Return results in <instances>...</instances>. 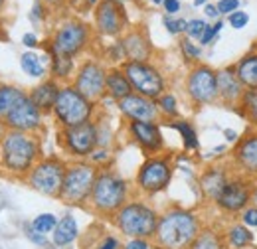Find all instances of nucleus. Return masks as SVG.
<instances>
[{
	"label": "nucleus",
	"instance_id": "f257e3e1",
	"mask_svg": "<svg viewBox=\"0 0 257 249\" xmlns=\"http://www.w3.org/2000/svg\"><path fill=\"white\" fill-rule=\"evenodd\" d=\"M157 235L168 249H184L198 237V219L190 212L174 210L159 221Z\"/></svg>",
	"mask_w": 257,
	"mask_h": 249
},
{
	"label": "nucleus",
	"instance_id": "f03ea898",
	"mask_svg": "<svg viewBox=\"0 0 257 249\" xmlns=\"http://www.w3.org/2000/svg\"><path fill=\"white\" fill-rule=\"evenodd\" d=\"M54 111H56V117L67 129V127H77L81 123H87L89 117H91L93 105L85 95H81L75 87H64L58 93Z\"/></svg>",
	"mask_w": 257,
	"mask_h": 249
},
{
	"label": "nucleus",
	"instance_id": "7ed1b4c3",
	"mask_svg": "<svg viewBox=\"0 0 257 249\" xmlns=\"http://www.w3.org/2000/svg\"><path fill=\"white\" fill-rule=\"evenodd\" d=\"M38 147L30 137L20 131L8 133L2 141V160L12 172H24L32 166Z\"/></svg>",
	"mask_w": 257,
	"mask_h": 249
},
{
	"label": "nucleus",
	"instance_id": "20e7f679",
	"mask_svg": "<svg viewBox=\"0 0 257 249\" xmlns=\"http://www.w3.org/2000/svg\"><path fill=\"white\" fill-rule=\"evenodd\" d=\"M117 223L123 233H127L131 237H139V239L153 235L159 227L157 214L145 204H128L125 208H121L117 216Z\"/></svg>",
	"mask_w": 257,
	"mask_h": 249
},
{
	"label": "nucleus",
	"instance_id": "39448f33",
	"mask_svg": "<svg viewBox=\"0 0 257 249\" xmlns=\"http://www.w3.org/2000/svg\"><path fill=\"white\" fill-rule=\"evenodd\" d=\"M125 196H127V186L119 176L111 172H103L95 178V184L91 190V200L97 210L115 212L123 206Z\"/></svg>",
	"mask_w": 257,
	"mask_h": 249
},
{
	"label": "nucleus",
	"instance_id": "423d86ee",
	"mask_svg": "<svg viewBox=\"0 0 257 249\" xmlns=\"http://www.w3.org/2000/svg\"><path fill=\"white\" fill-rule=\"evenodd\" d=\"M125 75H127L131 87L143 97L149 99H159L164 91V79L161 71L147 62H128L125 65Z\"/></svg>",
	"mask_w": 257,
	"mask_h": 249
},
{
	"label": "nucleus",
	"instance_id": "0eeeda50",
	"mask_svg": "<svg viewBox=\"0 0 257 249\" xmlns=\"http://www.w3.org/2000/svg\"><path fill=\"white\" fill-rule=\"evenodd\" d=\"M65 166L56 160V158H48L42 160L30 174V184L34 190L46 194V196H60L65 180Z\"/></svg>",
	"mask_w": 257,
	"mask_h": 249
},
{
	"label": "nucleus",
	"instance_id": "6e6552de",
	"mask_svg": "<svg viewBox=\"0 0 257 249\" xmlns=\"http://www.w3.org/2000/svg\"><path fill=\"white\" fill-rule=\"evenodd\" d=\"M95 170L87 164H77V166H71L67 172H65V180L64 188H62V198L69 204H79L83 202L95 184Z\"/></svg>",
	"mask_w": 257,
	"mask_h": 249
},
{
	"label": "nucleus",
	"instance_id": "1a4fd4ad",
	"mask_svg": "<svg viewBox=\"0 0 257 249\" xmlns=\"http://www.w3.org/2000/svg\"><path fill=\"white\" fill-rule=\"evenodd\" d=\"M89 30L83 22H67L60 30L56 32L54 38V56H64V58H73L83 50L87 44Z\"/></svg>",
	"mask_w": 257,
	"mask_h": 249
},
{
	"label": "nucleus",
	"instance_id": "9d476101",
	"mask_svg": "<svg viewBox=\"0 0 257 249\" xmlns=\"http://www.w3.org/2000/svg\"><path fill=\"white\" fill-rule=\"evenodd\" d=\"M188 93L196 103H212L216 97H220L218 73L208 65L196 67L188 77Z\"/></svg>",
	"mask_w": 257,
	"mask_h": 249
},
{
	"label": "nucleus",
	"instance_id": "9b49d317",
	"mask_svg": "<svg viewBox=\"0 0 257 249\" xmlns=\"http://www.w3.org/2000/svg\"><path fill=\"white\" fill-rule=\"evenodd\" d=\"M97 28L105 36H117L127 26V12L121 2L115 0H101L95 10Z\"/></svg>",
	"mask_w": 257,
	"mask_h": 249
},
{
	"label": "nucleus",
	"instance_id": "f8f14e48",
	"mask_svg": "<svg viewBox=\"0 0 257 249\" xmlns=\"http://www.w3.org/2000/svg\"><path fill=\"white\" fill-rule=\"evenodd\" d=\"M170 176H172V168L166 160L162 158H151L147 160L143 166H141V172H139V186L143 188L145 192H161L168 186L170 182Z\"/></svg>",
	"mask_w": 257,
	"mask_h": 249
},
{
	"label": "nucleus",
	"instance_id": "ddd939ff",
	"mask_svg": "<svg viewBox=\"0 0 257 249\" xmlns=\"http://www.w3.org/2000/svg\"><path fill=\"white\" fill-rule=\"evenodd\" d=\"M65 145L75 156H89L99 143V135L93 123H81L77 127H67L64 133Z\"/></svg>",
	"mask_w": 257,
	"mask_h": 249
},
{
	"label": "nucleus",
	"instance_id": "4468645a",
	"mask_svg": "<svg viewBox=\"0 0 257 249\" xmlns=\"http://www.w3.org/2000/svg\"><path fill=\"white\" fill-rule=\"evenodd\" d=\"M40 121H42V111L38 109V105L32 101V97L24 95L14 107L12 111L6 115V125L14 131H34L40 127Z\"/></svg>",
	"mask_w": 257,
	"mask_h": 249
},
{
	"label": "nucleus",
	"instance_id": "2eb2a0df",
	"mask_svg": "<svg viewBox=\"0 0 257 249\" xmlns=\"http://www.w3.org/2000/svg\"><path fill=\"white\" fill-rule=\"evenodd\" d=\"M107 87V73L99 63H85L75 79V89L81 95H85L89 101H93L97 97H101Z\"/></svg>",
	"mask_w": 257,
	"mask_h": 249
},
{
	"label": "nucleus",
	"instance_id": "dca6fc26",
	"mask_svg": "<svg viewBox=\"0 0 257 249\" xmlns=\"http://www.w3.org/2000/svg\"><path fill=\"white\" fill-rule=\"evenodd\" d=\"M119 109L127 117H131L133 121L153 123L157 119V105H155V101L139 93H131L128 97L121 99L119 101Z\"/></svg>",
	"mask_w": 257,
	"mask_h": 249
},
{
	"label": "nucleus",
	"instance_id": "f3484780",
	"mask_svg": "<svg viewBox=\"0 0 257 249\" xmlns=\"http://www.w3.org/2000/svg\"><path fill=\"white\" fill-rule=\"evenodd\" d=\"M249 198H251V192H249L247 182L231 180V182L225 184L224 192L220 194V198L216 202L220 204V208H224L227 212H237V210H243L247 206Z\"/></svg>",
	"mask_w": 257,
	"mask_h": 249
},
{
	"label": "nucleus",
	"instance_id": "a211bd4d",
	"mask_svg": "<svg viewBox=\"0 0 257 249\" xmlns=\"http://www.w3.org/2000/svg\"><path fill=\"white\" fill-rule=\"evenodd\" d=\"M131 133L137 139V143L149 151H161L162 149V135L155 123H145V121H133Z\"/></svg>",
	"mask_w": 257,
	"mask_h": 249
},
{
	"label": "nucleus",
	"instance_id": "6ab92c4d",
	"mask_svg": "<svg viewBox=\"0 0 257 249\" xmlns=\"http://www.w3.org/2000/svg\"><path fill=\"white\" fill-rule=\"evenodd\" d=\"M218 91H220V97L224 99L225 103H233V101L241 99L243 85L237 79V73L233 69L225 67L222 71H218Z\"/></svg>",
	"mask_w": 257,
	"mask_h": 249
},
{
	"label": "nucleus",
	"instance_id": "aec40b11",
	"mask_svg": "<svg viewBox=\"0 0 257 249\" xmlns=\"http://www.w3.org/2000/svg\"><path fill=\"white\" fill-rule=\"evenodd\" d=\"M235 158L239 162V166L251 174L257 176V135H249L247 139H243L237 149H235Z\"/></svg>",
	"mask_w": 257,
	"mask_h": 249
},
{
	"label": "nucleus",
	"instance_id": "412c9836",
	"mask_svg": "<svg viewBox=\"0 0 257 249\" xmlns=\"http://www.w3.org/2000/svg\"><path fill=\"white\" fill-rule=\"evenodd\" d=\"M123 48H125V56L133 62H145L151 56V46L149 40L141 34V32H133L123 40Z\"/></svg>",
	"mask_w": 257,
	"mask_h": 249
},
{
	"label": "nucleus",
	"instance_id": "4be33fe9",
	"mask_svg": "<svg viewBox=\"0 0 257 249\" xmlns=\"http://www.w3.org/2000/svg\"><path fill=\"white\" fill-rule=\"evenodd\" d=\"M58 93H60V87L54 81H46L40 87H36L30 97H32L34 103L38 105L40 111H48V109H54Z\"/></svg>",
	"mask_w": 257,
	"mask_h": 249
},
{
	"label": "nucleus",
	"instance_id": "5701e85b",
	"mask_svg": "<svg viewBox=\"0 0 257 249\" xmlns=\"http://www.w3.org/2000/svg\"><path fill=\"white\" fill-rule=\"evenodd\" d=\"M107 91H109V95L113 99H117V101H121V99H125V97H128V95L133 93V87L128 83L125 71L113 69V71L107 73Z\"/></svg>",
	"mask_w": 257,
	"mask_h": 249
},
{
	"label": "nucleus",
	"instance_id": "b1692460",
	"mask_svg": "<svg viewBox=\"0 0 257 249\" xmlns=\"http://www.w3.org/2000/svg\"><path fill=\"white\" fill-rule=\"evenodd\" d=\"M200 182H202V190H204L210 198L218 200L220 194L224 192L225 184H227V178H225L224 170H220V168H210V170L202 176Z\"/></svg>",
	"mask_w": 257,
	"mask_h": 249
},
{
	"label": "nucleus",
	"instance_id": "393cba45",
	"mask_svg": "<svg viewBox=\"0 0 257 249\" xmlns=\"http://www.w3.org/2000/svg\"><path fill=\"white\" fill-rule=\"evenodd\" d=\"M237 79L241 81L243 87L249 89H257V54L245 56L241 62L237 63Z\"/></svg>",
	"mask_w": 257,
	"mask_h": 249
},
{
	"label": "nucleus",
	"instance_id": "a878e982",
	"mask_svg": "<svg viewBox=\"0 0 257 249\" xmlns=\"http://www.w3.org/2000/svg\"><path fill=\"white\" fill-rule=\"evenodd\" d=\"M77 237V223L71 216H65L62 221H58L54 229V243L56 245H69Z\"/></svg>",
	"mask_w": 257,
	"mask_h": 249
},
{
	"label": "nucleus",
	"instance_id": "bb28decb",
	"mask_svg": "<svg viewBox=\"0 0 257 249\" xmlns=\"http://www.w3.org/2000/svg\"><path fill=\"white\" fill-rule=\"evenodd\" d=\"M22 97L24 93L16 87H0V117H6Z\"/></svg>",
	"mask_w": 257,
	"mask_h": 249
},
{
	"label": "nucleus",
	"instance_id": "cd10ccee",
	"mask_svg": "<svg viewBox=\"0 0 257 249\" xmlns=\"http://www.w3.org/2000/svg\"><path fill=\"white\" fill-rule=\"evenodd\" d=\"M227 237H229V243L237 249L245 247V245H249L253 241V233L247 229V225H233L229 229Z\"/></svg>",
	"mask_w": 257,
	"mask_h": 249
},
{
	"label": "nucleus",
	"instance_id": "c85d7f7f",
	"mask_svg": "<svg viewBox=\"0 0 257 249\" xmlns=\"http://www.w3.org/2000/svg\"><path fill=\"white\" fill-rule=\"evenodd\" d=\"M20 65H22V69H24L30 77H44V73H46L42 60H40L36 54H32V52L22 54V58H20Z\"/></svg>",
	"mask_w": 257,
	"mask_h": 249
},
{
	"label": "nucleus",
	"instance_id": "c756f323",
	"mask_svg": "<svg viewBox=\"0 0 257 249\" xmlns=\"http://www.w3.org/2000/svg\"><path fill=\"white\" fill-rule=\"evenodd\" d=\"M239 101H241V107H243L245 117L253 125H257V89H247V91H243Z\"/></svg>",
	"mask_w": 257,
	"mask_h": 249
},
{
	"label": "nucleus",
	"instance_id": "7c9ffc66",
	"mask_svg": "<svg viewBox=\"0 0 257 249\" xmlns=\"http://www.w3.org/2000/svg\"><path fill=\"white\" fill-rule=\"evenodd\" d=\"M180 135H182V141H184V147L186 149H190V151H194V149H198V135H196V131L192 129V125L186 123V121H178V123L172 125Z\"/></svg>",
	"mask_w": 257,
	"mask_h": 249
},
{
	"label": "nucleus",
	"instance_id": "2f4dec72",
	"mask_svg": "<svg viewBox=\"0 0 257 249\" xmlns=\"http://www.w3.org/2000/svg\"><path fill=\"white\" fill-rule=\"evenodd\" d=\"M192 249H222V241L216 233L204 231L192 241Z\"/></svg>",
	"mask_w": 257,
	"mask_h": 249
},
{
	"label": "nucleus",
	"instance_id": "473e14b6",
	"mask_svg": "<svg viewBox=\"0 0 257 249\" xmlns=\"http://www.w3.org/2000/svg\"><path fill=\"white\" fill-rule=\"evenodd\" d=\"M56 225H58V219H56L54 214H42V216H38V218L34 219L32 229L44 235V233L54 231V229H56Z\"/></svg>",
	"mask_w": 257,
	"mask_h": 249
},
{
	"label": "nucleus",
	"instance_id": "72a5a7b5",
	"mask_svg": "<svg viewBox=\"0 0 257 249\" xmlns=\"http://www.w3.org/2000/svg\"><path fill=\"white\" fill-rule=\"evenodd\" d=\"M73 69V62L71 58H64V56H54V73L58 77H67Z\"/></svg>",
	"mask_w": 257,
	"mask_h": 249
},
{
	"label": "nucleus",
	"instance_id": "f704fd0d",
	"mask_svg": "<svg viewBox=\"0 0 257 249\" xmlns=\"http://www.w3.org/2000/svg\"><path fill=\"white\" fill-rule=\"evenodd\" d=\"M227 22H229V26L233 30H241V28H245L249 24V14L243 12V10H235V12H231L227 16Z\"/></svg>",
	"mask_w": 257,
	"mask_h": 249
},
{
	"label": "nucleus",
	"instance_id": "c9c22d12",
	"mask_svg": "<svg viewBox=\"0 0 257 249\" xmlns=\"http://www.w3.org/2000/svg\"><path fill=\"white\" fill-rule=\"evenodd\" d=\"M164 28L170 32V34H180V32H186L188 22H186V20H182V18L164 16Z\"/></svg>",
	"mask_w": 257,
	"mask_h": 249
},
{
	"label": "nucleus",
	"instance_id": "e433bc0d",
	"mask_svg": "<svg viewBox=\"0 0 257 249\" xmlns=\"http://www.w3.org/2000/svg\"><path fill=\"white\" fill-rule=\"evenodd\" d=\"M206 28H208V24H206L204 20H200V18H194V20H190V22H188L186 34H188L190 38H198V40H200Z\"/></svg>",
	"mask_w": 257,
	"mask_h": 249
},
{
	"label": "nucleus",
	"instance_id": "4c0bfd02",
	"mask_svg": "<svg viewBox=\"0 0 257 249\" xmlns=\"http://www.w3.org/2000/svg\"><path fill=\"white\" fill-rule=\"evenodd\" d=\"M222 26H224L222 20H218L214 26H208V28L204 30V34H202V38H200V44H202V46H208V44L218 36V32L222 30Z\"/></svg>",
	"mask_w": 257,
	"mask_h": 249
},
{
	"label": "nucleus",
	"instance_id": "58836bf2",
	"mask_svg": "<svg viewBox=\"0 0 257 249\" xmlns=\"http://www.w3.org/2000/svg\"><path fill=\"white\" fill-rule=\"evenodd\" d=\"M161 109L166 113V115H170V117H174V115L178 113L174 95H162V97H161Z\"/></svg>",
	"mask_w": 257,
	"mask_h": 249
},
{
	"label": "nucleus",
	"instance_id": "ea45409f",
	"mask_svg": "<svg viewBox=\"0 0 257 249\" xmlns=\"http://www.w3.org/2000/svg\"><path fill=\"white\" fill-rule=\"evenodd\" d=\"M216 6H218V12H220V14L229 16L231 12L239 10V0H220Z\"/></svg>",
	"mask_w": 257,
	"mask_h": 249
},
{
	"label": "nucleus",
	"instance_id": "a19ab883",
	"mask_svg": "<svg viewBox=\"0 0 257 249\" xmlns=\"http://www.w3.org/2000/svg\"><path fill=\"white\" fill-rule=\"evenodd\" d=\"M243 225H247V227H257V208H247L245 212H243Z\"/></svg>",
	"mask_w": 257,
	"mask_h": 249
},
{
	"label": "nucleus",
	"instance_id": "79ce46f5",
	"mask_svg": "<svg viewBox=\"0 0 257 249\" xmlns=\"http://www.w3.org/2000/svg\"><path fill=\"white\" fill-rule=\"evenodd\" d=\"M182 50H184V54H186L188 58H200V54H202V50H200L198 46H194L190 40H184V42H182Z\"/></svg>",
	"mask_w": 257,
	"mask_h": 249
},
{
	"label": "nucleus",
	"instance_id": "37998d69",
	"mask_svg": "<svg viewBox=\"0 0 257 249\" xmlns=\"http://www.w3.org/2000/svg\"><path fill=\"white\" fill-rule=\"evenodd\" d=\"M164 10H166V14H176L178 10H180V0H164Z\"/></svg>",
	"mask_w": 257,
	"mask_h": 249
},
{
	"label": "nucleus",
	"instance_id": "c03bdc74",
	"mask_svg": "<svg viewBox=\"0 0 257 249\" xmlns=\"http://www.w3.org/2000/svg\"><path fill=\"white\" fill-rule=\"evenodd\" d=\"M117 247H119V241L115 237H105V241L97 249H117Z\"/></svg>",
	"mask_w": 257,
	"mask_h": 249
},
{
	"label": "nucleus",
	"instance_id": "a18cd8bd",
	"mask_svg": "<svg viewBox=\"0 0 257 249\" xmlns=\"http://www.w3.org/2000/svg\"><path fill=\"white\" fill-rule=\"evenodd\" d=\"M204 12H206V16H208V18H218V16H220V12H218V6H216V4H206Z\"/></svg>",
	"mask_w": 257,
	"mask_h": 249
},
{
	"label": "nucleus",
	"instance_id": "49530a36",
	"mask_svg": "<svg viewBox=\"0 0 257 249\" xmlns=\"http://www.w3.org/2000/svg\"><path fill=\"white\" fill-rule=\"evenodd\" d=\"M127 249H149V245H147V241H145V239L135 237V239L127 245Z\"/></svg>",
	"mask_w": 257,
	"mask_h": 249
},
{
	"label": "nucleus",
	"instance_id": "de8ad7c7",
	"mask_svg": "<svg viewBox=\"0 0 257 249\" xmlns=\"http://www.w3.org/2000/svg\"><path fill=\"white\" fill-rule=\"evenodd\" d=\"M22 42H24L28 48H34V46H38V38H36L34 34H26V36L22 38Z\"/></svg>",
	"mask_w": 257,
	"mask_h": 249
},
{
	"label": "nucleus",
	"instance_id": "09e8293b",
	"mask_svg": "<svg viewBox=\"0 0 257 249\" xmlns=\"http://www.w3.org/2000/svg\"><path fill=\"white\" fill-rule=\"evenodd\" d=\"M224 135H225V139H227L229 143H233V141H237V133H235V131H229V129H225V131H224Z\"/></svg>",
	"mask_w": 257,
	"mask_h": 249
},
{
	"label": "nucleus",
	"instance_id": "8fccbe9b",
	"mask_svg": "<svg viewBox=\"0 0 257 249\" xmlns=\"http://www.w3.org/2000/svg\"><path fill=\"white\" fill-rule=\"evenodd\" d=\"M105 158H107V151H99L93 155V160H105Z\"/></svg>",
	"mask_w": 257,
	"mask_h": 249
},
{
	"label": "nucleus",
	"instance_id": "3c124183",
	"mask_svg": "<svg viewBox=\"0 0 257 249\" xmlns=\"http://www.w3.org/2000/svg\"><path fill=\"white\" fill-rule=\"evenodd\" d=\"M210 0H194V6H206Z\"/></svg>",
	"mask_w": 257,
	"mask_h": 249
},
{
	"label": "nucleus",
	"instance_id": "603ef678",
	"mask_svg": "<svg viewBox=\"0 0 257 249\" xmlns=\"http://www.w3.org/2000/svg\"><path fill=\"white\" fill-rule=\"evenodd\" d=\"M151 2H155V4H164V0H151Z\"/></svg>",
	"mask_w": 257,
	"mask_h": 249
},
{
	"label": "nucleus",
	"instance_id": "864d4df0",
	"mask_svg": "<svg viewBox=\"0 0 257 249\" xmlns=\"http://www.w3.org/2000/svg\"><path fill=\"white\" fill-rule=\"evenodd\" d=\"M89 4H99V0H87Z\"/></svg>",
	"mask_w": 257,
	"mask_h": 249
},
{
	"label": "nucleus",
	"instance_id": "5fc2aeb1",
	"mask_svg": "<svg viewBox=\"0 0 257 249\" xmlns=\"http://www.w3.org/2000/svg\"><path fill=\"white\" fill-rule=\"evenodd\" d=\"M48 2H52V4H58V2H62V0H48Z\"/></svg>",
	"mask_w": 257,
	"mask_h": 249
},
{
	"label": "nucleus",
	"instance_id": "6e6d98bb",
	"mask_svg": "<svg viewBox=\"0 0 257 249\" xmlns=\"http://www.w3.org/2000/svg\"><path fill=\"white\" fill-rule=\"evenodd\" d=\"M4 2H6V0H0V10L4 8Z\"/></svg>",
	"mask_w": 257,
	"mask_h": 249
},
{
	"label": "nucleus",
	"instance_id": "4d7b16f0",
	"mask_svg": "<svg viewBox=\"0 0 257 249\" xmlns=\"http://www.w3.org/2000/svg\"><path fill=\"white\" fill-rule=\"evenodd\" d=\"M253 200H255V204H257V188H255V192H253Z\"/></svg>",
	"mask_w": 257,
	"mask_h": 249
}]
</instances>
